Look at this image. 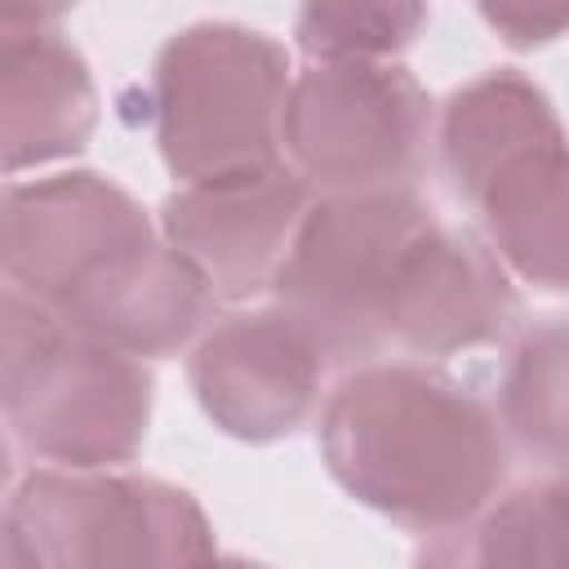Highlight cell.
Wrapping results in <instances>:
<instances>
[{
	"instance_id": "obj_10",
	"label": "cell",
	"mask_w": 569,
	"mask_h": 569,
	"mask_svg": "<svg viewBox=\"0 0 569 569\" xmlns=\"http://www.w3.org/2000/svg\"><path fill=\"white\" fill-rule=\"evenodd\" d=\"M520 320V293L489 240L431 222L396 262L387 338L413 356H453L502 342Z\"/></svg>"
},
{
	"instance_id": "obj_2",
	"label": "cell",
	"mask_w": 569,
	"mask_h": 569,
	"mask_svg": "<svg viewBox=\"0 0 569 569\" xmlns=\"http://www.w3.org/2000/svg\"><path fill=\"white\" fill-rule=\"evenodd\" d=\"M151 369L142 356L93 342L22 289H4L0 400L9 445L49 467H124L151 422Z\"/></svg>"
},
{
	"instance_id": "obj_5",
	"label": "cell",
	"mask_w": 569,
	"mask_h": 569,
	"mask_svg": "<svg viewBox=\"0 0 569 569\" xmlns=\"http://www.w3.org/2000/svg\"><path fill=\"white\" fill-rule=\"evenodd\" d=\"M436 213L413 187L342 191L311 200L271 298L325 351L329 365L356 369L378 360L387 338V289L409 240Z\"/></svg>"
},
{
	"instance_id": "obj_9",
	"label": "cell",
	"mask_w": 569,
	"mask_h": 569,
	"mask_svg": "<svg viewBox=\"0 0 569 569\" xmlns=\"http://www.w3.org/2000/svg\"><path fill=\"white\" fill-rule=\"evenodd\" d=\"M307 209L311 187L284 160L271 169L178 182L160 204V236L200 267L218 302H244L271 289Z\"/></svg>"
},
{
	"instance_id": "obj_17",
	"label": "cell",
	"mask_w": 569,
	"mask_h": 569,
	"mask_svg": "<svg viewBox=\"0 0 569 569\" xmlns=\"http://www.w3.org/2000/svg\"><path fill=\"white\" fill-rule=\"evenodd\" d=\"M427 27V0H302L298 49L311 62H391Z\"/></svg>"
},
{
	"instance_id": "obj_18",
	"label": "cell",
	"mask_w": 569,
	"mask_h": 569,
	"mask_svg": "<svg viewBox=\"0 0 569 569\" xmlns=\"http://www.w3.org/2000/svg\"><path fill=\"white\" fill-rule=\"evenodd\" d=\"M476 13L511 49H542L569 31V0H476Z\"/></svg>"
},
{
	"instance_id": "obj_6",
	"label": "cell",
	"mask_w": 569,
	"mask_h": 569,
	"mask_svg": "<svg viewBox=\"0 0 569 569\" xmlns=\"http://www.w3.org/2000/svg\"><path fill=\"white\" fill-rule=\"evenodd\" d=\"M280 142L320 196L413 187L431 98L400 62H311L289 84Z\"/></svg>"
},
{
	"instance_id": "obj_7",
	"label": "cell",
	"mask_w": 569,
	"mask_h": 569,
	"mask_svg": "<svg viewBox=\"0 0 569 569\" xmlns=\"http://www.w3.org/2000/svg\"><path fill=\"white\" fill-rule=\"evenodd\" d=\"M0 227L4 280L49 311L62 307L84 280L160 236V222H151V213L120 182L93 169L9 182Z\"/></svg>"
},
{
	"instance_id": "obj_3",
	"label": "cell",
	"mask_w": 569,
	"mask_h": 569,
	"mask_svg": "<svg viewBox=\"0 0 569 569\" xmlns=\"http://www.w3.org/2000/svg\"><path fill=\"white\" fill-rule=\"evenodd\" d=\"M289 49L240 22H191L164 40L151 67V120L164 169L204 182L284 164Z\"/></svg>"
},
{
	"instance_id": "obj_15",
	"label": "cell",
	"mask_w": 569,
	"mask_h": 569,
	"mask_svg": "<svg viewBox=\"0 0 569 569\" xmlns=\"http://www.w3.org/2000/svg\"><path fill=\"white\" fill-rule=\"evenodd\" d=\"M418 560L476 569H569V467L502 489L471 525L431 538Z\"/></svg>"
},
{
	"instance_id": "obj_19",
	"label": "cell",
	"mask_w": 569,
	"mask_h": 569,
	"mask_svg": "<svg viewBox=\"0 0 569 569\" xmlns=\"http://www.w3.org/2000/svg\"><path fill=\"white\" fill-rule=\"evenodd\" d=\"M80 0H0V31H49L58 18H67Z\"/></svg>"
},
{
	"instance_id": "obj_16",
	"label": "cell",
	"mask_w": 569,
	"mask_h": 569,
	"mask_svg": "<svg viewBox=\"0 0 569 569\" xmlns=\"http://www.w3.org/2000/svg\"><path fill=\"white\" fill-rule=\"evenodd\" d=\"M507 440L547 467H569V320L551 316L520 333L498 382Z\"/></svg>"
},
{
	"instance_id": "obj_14",
	"label": "cell",
	"mask_w": 569,
	"mask_h": 569,
	"mask_svg": "<svg viewBox=\"0 0 569 569\" xmlns=\"http://www.w3.org/2000/svg\"><path fill=\"white\" fill-rule=\"evenodd\" d=\"M485 240L533 289H569V138L511 160L476 200Z\"/></svg>"
},
{
	"instance_id": "obj_13",
	"label": "cell",
	"mask_w": 569,
	"mask_h": 569,
	"mask_svg": "<svg viewBox=\"0 0 569 569\" xmlns=\"http://www.w3.org/2000/svg\"><path fill=\"white\" fill-rule=\"evenodd\" d=\"M440 164L462 200H480V191L511 160L565 142V124L551 98L520 71H485L471 84L453 89L440 107Z\"/></svg>"
},
{
	"instance_id": "obj_1",
	"label": "cell",
	"mask_w": 569,
	"mask_h": 569,
	"mask_svg": "<svg viewBox=\"0 0 569 569\" xmlns=\"http://www.w3.org/2000/svg\"><path fill=\"white\" fill-rule=\"evenodd\" d=\"M316 445L342 493L422 538L471 525L511 467L498 413L418 360L356 365L320 405Z\"/></svg>"
},
{
	"instance_id": "obj_11",
	"label": "cell",
	"mask_w": 569,
	"mask_h": 569,
	"mask_svg": "<svg viewBox=\"0 0 569 569\" xmlns=\"http://www.w3.org/2000/svg\"><path fill=\"white\" fill-rule=\"evenodd\" d=\"M218 307L200 267L164 236L124 253L93 280H84L58 311V320L116 351L160 360L191 347Z\"/></svg>"
},
{
	"instance_id": "obj_4",
	"label": "cell",
	"mask_w": 569,
	"mask_h": 569,
	"mask_svg": "<svg viewBox=\"0 0 569 569\" xmlns=\"http://www.w3.org/2000/svg\"><path fill=\"white\" fill-rule=\"evenodd\" d=\"M218 556L204 507L160 476L116 467H36L4 502V569L196 565Z\"/></svg>"
},
{
	"instance_id": "obj_12",
	"label": "cell",
	"mask_w": 569,
	"mask_h": 569,
	"mask_svg": "<svg viewBox=\"0 0 569 569\" xmlns=\"http://www.w3.org/2000/svg\"><path fill=\"white\" fill-rule=\"evenodd\" d=\"M98 129V89L80 49L53 31L0 36L4 173L80 156Z\"/></svg>"
},
{
	"instance_id": "obj_8",
	"label": "cell",
	"mask_w": 569,
	"mask_h": 569,
	"mask_svg": "<svg viewBox=\"0 0 569 569\" xmlns=\"http://www.w3.org/2000/svg\"><path fill=\"white\" fill-rule=\"evenodd\" d=\"M325 369L316 338L280 307L222 316L187 356L196 405L222 436L244 445L293 436L320 400Z\"/></svg>"
}]
</instances>
